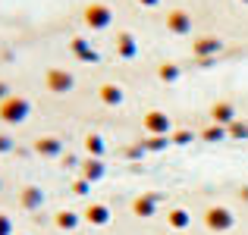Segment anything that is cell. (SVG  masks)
Returning a JSON list of instances; mask_svg holds the SVG:
<instances>
[{"mask_svg":"<svg viewBox=\"0 0 248 235\" xmlns=\"http://www.w3.org/2000/svg\"><path fill=\"white\" fill-rule=\"evenodd\" d=\"M25 113H29V101L19 94H6L0 101V119L3 122H22Z\"/></svg>","mask_w":248,"mask_h":235,"instance_id":"6da1fadb","label":"cell"},{"mask_svg":"<svg viewBox=\"0 0 248 235\" xmlns=\"http://www.w3.org/2000/svg\"><path fill=\"white\" fill-rule=\"evenodd\" d=\"M110 6L107 3H88L85 6V13H82V19H85V25L88 29H104V25H110Z\"/></svg>","mask_w":248,"mask_h":235,"instance_id":"7a4b0ae2","label":"cell"},{"mask_svg":"<svg viewBox=\"0 0 248 235\" xmlns=\"http://www.w3.org/2000/svg\"><path fill=\"white\" fill-rule=\"evenodd\" d=\"M44 82H47V88L54 91V94H63V91H69V88H73V75H69V73H63V69H50Z\"/></svg>","mask_w":248,"mask_h":235,"instance_id":"3957f363","label":"cell"},{"mask_svg":"<svg viewBox=\"0 0 248 235\" xmlns=\"http://www.w3.org/2000/svg\"><path fill=\"white\" fill-rule=\"evenodd\" d=\"M167 29L176 31V35H186V31L192 29V16H188L186 10H173V13L167 16Z\"/></svg>","mask_w":248,"mask_h":235,"instance_id":"277c9868","label":"cell"},{"mask_svg":"<svg viewBox=\"0 0 248 235\" xmlns=\"http://www.w3.org/2000/svg\"><path fill=\"white\" fill-rule=\"evenodd\" d=\"M204 220H207L211 229H223V226H230V213H226L223 207H211V210L204 213Z\"/></svg>","mask_w":248,"mask_h":235,"instance_id":"5b68a950","label":"cell"},{"mask_svg":"<svg viewBox=\"0 0 248 235\" xmlns=\"http://www.w3.org/2000/svg\"><path fill=\"white\" fill-rule=\"evenodd\" d=\"M145 129H148V132H167L170 119H167L164 113H148L145 116Z\"/></svg>","mask_w":248,"mask_h":235,"instance_id":"8992f818","label":"cell"},{"mask_svg":"<svg viewBox=\"0 0 248 235\" xmlns=\"http://www.w3.org/2000/svg\"><path fill=\"white\" fill-rule=\"evenodd\" d=\"M97 94H101V101H104V103H110V107L123 101V91L116 88V85H101V91H97Z\"/></svg>","mask_w":248,"mask_h":235,"instance_id":"52a82bcc","label":"cell"},{"mask_svg":"<svg viewBox=\"0 0 248 235\" xmlns=\"http://www.w3.org/2000/svg\"><path fill=\"white\" fill-rule=\"evenodd\" d=\"M217 47H220L217 38H198V41H195V54H214Z\"/></svg>","mask_w":248,"mask_h":235,"instance_id":"ba28073f","label":"cell"},{"mask_svg":"<svg viewBox=\"0 0 248 235\" xmlns=\"http://www.w3.org/2000/svg\"><path fill=\"white\" fill-rule=\"evenodd\" d=\"M120 54L123 57H132L135 54V38L132 35H120Z\"/></svg>","mask_w":248,"mask_h":235,"instance_id":"9c48e42d","label":"cell"},{"mask_svg":"<svg viewBox=\"0 0 248 235\" xmlns=\"http://www.w3.org/2000/svg\"><path fill=\"white\" fill-rule=\"evenodd\" d=\"M88 220L91 223H104L107 220V207H88Z\"/></svg>","mask_w":248,"mask_h":235,"instance_id":"30bf717a","label":"cell"},{"mask_svg":"<svg viewBox=\"0 0 248 235\" xmlns=\"http://www.w3.org/2000/svg\"><path fill=\"white\" fill-rule=\"evenodd\" d=\"M38 151H41V154H57V151H60V145L50 141V138H41V141H38Z\"/></svg>","mask_w":248,"mask_h":235,"instance_id":"8fae6325","label":"cell"},{"mask_svg":"<svg viewBox=\"0 0 248 235\" xmlns=\"http://www.w3.org/2000/svg\"><path fill=\"white\" fill-rule=\"evenodd\" d=\"M211 116H214V119H220V122H226V119H223V116H232V110H230V107H226V103H217V107H214V110H211Z\"/></svg>","mask_w":248,"mask_h":235,"instance_id":"7c38bea8","label":"cell"},{"mask_svg":"<svg viewBox=\"0 0 248 235\" xmlns=\"http://www.w3.org/2000/svg\"><path fill=\"white\" fill-rule=\"evenodd\" d=\"M160 78H164V82H173V78H176V66H170V63L160 66Z\"/></svg>","mask_w":248,"mask_h":235,"instance_id":"4fadbf2b","label":"cell"},{"mask_svg":"<svg viewBox=\"0 0 248 235\" xmlns=\"http://www.w3.org/2000/svg\"><path fill=\"white\" fill-rule=\"evenodd\" d=\"M170 223H173V226H186V223H188V217H186L182 210H176V213H170Z\"/></svg>","mask_w":248,"mask_h":235,"instance_id":"5bb4252c","label":"cell"},{"mask_svg":"<svg viewBox=\"0 0 248 235\" xmlns=\"http://www.w3.org/2000/svg\"><path fill=\"white\" fill-rule=\"evenodd\" d=\"M88 151L91 154H101L104 151V145H101V138H97V135H91V138H88Z\"/></svg>","mask_w":248,"mask_h":235,"instance_id":"9a60e30c","label":"cell"},{"mask_svg":"<svg viewBox=\"0 0 248 235\" xmlns=\"http://www.w3.org/2000/svg\"><path fill=\"white\" fill-rule=\"evenodd\" d=\"M85 173H88V179H97V176H101V166H97V163L91 160L88 166H85Z\"/></svg>","mask_w":248,"mask_h":235,"instance_id":"2e32d148","label":"cell"},{"mask_svg":"<svg viewBox=\"0 0 248 235\" xmlns=\"http://www.w3.org/2000/svg\"><path fill=\"white\" fill-rule=\"evenodd\" d=\"M22 204H38V188H29V191H25Z\"/></svg>","mask_w":248,"mask_h":235,"instance_id":"e0dca14e","label":"cell"},{"mask_svg":"<svg viewBox=\"0 0 248 235\" xmlns=\"http://www.w3.org/2000/svg\"><path fill=\"white\" fill-rule=\"evenodd\" d=\"M135 210H139V213H148V210H151V198H141L139 204H135Z\"/></svg>","mask_w":248,"mask_h":235,"instance_id":"ac0fdd59","label":"cell"},{"mask_svg":"<svg viewBox=\"0 0 248 235\" xmlns=\"http://www.w3.org/2000/svg\"><path fill=\"white\" fill-rule=\"evenodd\" d=\"M60 226H73V213H60Z\"/></svg>","mask_w":248,"mask_h":235,"instance_id":"d6986e66","label":"cell"},{"mask_svg":"<svg viewBox=\"0 0 248 235\" xmlns=\"http://www.w3.org/2000/svg\"><path fill=\"white\" fill-rule=\"evenodd\" d=\"M6 232H10V223H6V220L0 217V235H6Z\"/></svg>","mask_w":248,"mask_h":235,"instance_id":"ffe728a7","label":"cell"},{"mask_svg":"<svg viewBox=\"0 0 248 235\" xmlns=\"http://www.w3.org/2000/svg\"><path fill=\"white\" fill-rule=\"evenodd\" d=\"M139 3H141V6H157L160 0H139Z\"/></svg>","mask_w":248,"mask_h":235,"instance_id":"44dd1931","label":"cell"},{"mask_svg":"<svg viewBox=\"0 0 248 235\" xmlns=\"http://www.w3.org/2000/svg\"><path fill=\"white\" fill-rule=\"evenodd\" d=\"M0 97H6V85H0Z\"/></svg>","mask_w":248,"mask_h":235,"instance_id":"7402d4cb","label":"cell"},{"mask_svg":"<svg viewBox=\"0 0 248 235\" xmlns=\"http://www.w3.org/2000/svg\"><path fill=\"white\" fill-rule=\"evenodd\" d=\"M245 3H248V0H245Z\"/></svg>","mask_w":248,"mask_h":235,"instance_id":"603a6c76","label":"cell"}]
</instances>
